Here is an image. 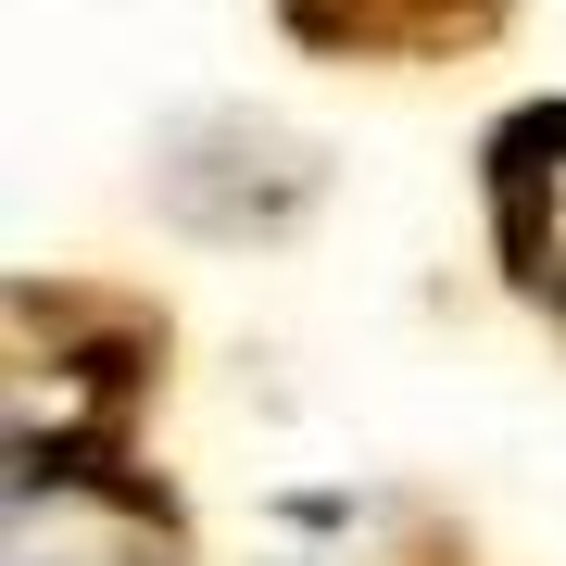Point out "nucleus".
<instances>
[{
	"instance_id": "1",
	"label": "nucleus",
	"mask_w": 566,
	"mask_h": 566,
	"mask_svg": "<svg viewBox=\"0 0 566 566\" xmlns=\"http://www.w3.org/2000/svg\"><path fill=\"white\" fill-rule=\"evenodd\" d=\"M491 240H504V277L542 315H566V102L516 114L491 139Z\"/></svg>"
},
{
	"instance_id": "2",
	"label": "nucleus",
	"mask_w": 566,
	"mask_h": 566,
	"mask_svg": "<svg viewBox=\"0 0 566 566\" xmlns=\"http://www.w3.org/2000/svg\"><path fill=\"white\" fill-rule=\"evenodd\" d=\"M315 51H465L504 25V0H277Z\"/></svg>"
}]
</instances>
